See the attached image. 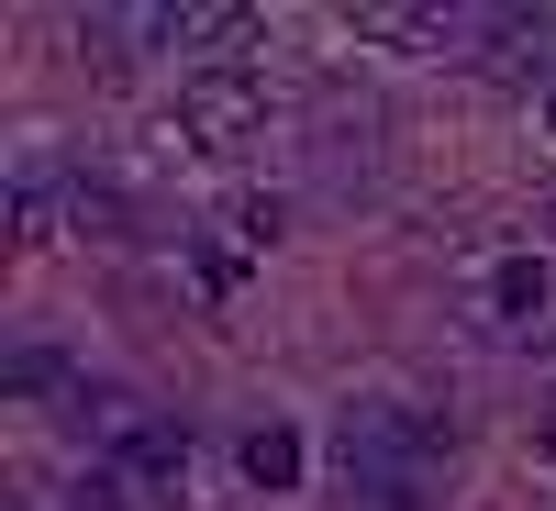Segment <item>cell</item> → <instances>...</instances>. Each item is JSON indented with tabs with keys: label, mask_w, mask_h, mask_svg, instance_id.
Returning a JSON list of instances; mask_svg holds the SVG:
<instances>
[{
	"label": "cell",
	"mask_w": 556,
	"mask_h": 511,
	"mask_svg": "<svg viewBox=\"0 0 556 511\" xmlns=\"http://www.w3.org/2000/svg\"><path fill=\"white\" fill-rule=\"evenodd\" d=\"M67 511H134V500H123V468H78V478H67Z\"/></svg>",
	"instance_id": "cell-8"
},
{
	"label": "cell",
	"mask_w": 556,
	"mask_h": 511,
	"mask_svg": "<svg viewBox=\"0 0 556 511\" xmlns=\"http://www.w3.org/2000/svg\"><path fill=\"white\" fill-rule=\"evenodd\" d=\"M256 123H267L256 67H190V78H178V145H190V156H235Z\"/></svg>",
	"instance_id": "cell-2"
},
{
	"label": "cell",
	"mask_w": 556,
	"mask_h": 511,
	"mask_svg": "<svg viewBox=\"0 0 556 511\" xmlns=\"http://www.w3.org/2000/svg\"><path fill=\"white\" fill-rule=\"evenodd\" d=\"M468 44H479V67H501V78H545V89H556V12H501V23H479Z\"/></svg>",
	"instance_id": "cell-3"
},
{
	"label": "cell",
	"mask_w": 556,
	"mask_h": 511,
	"mask_svg": "<svg viewBox=\"0 0 556 511\" xmlns=\"http://www.w3.org/2000/svg\"><path fill=\"white\" fill-rule=\"evenodd\" d=\"M534 311H545V256H501L479 278V322H490V334H523Z\"/></svg>",
	"instance_id": "cell-5"
},
{
	"label": "cell",
	"mask_w": 556,
	"mask_h": 511,
	"mask_svg": "<svg viewBox=\"0 0 556 511\" xmlns=\"http://www.w3.org/2000/svg\"><path fill=\"white\" fill-rule=\"evenodd\" d=\"M101 468H123V478H167V489H178V468H190V434L134 411V423H112V456H101Z\"/></svg>",
	"instance_id": "cell-4"
},
{
	"label": "cell",
	"mask_w": 556,
	"mask_h": 511,
	"mask_svg": "<svg viewBox=\"0 0 556 511\" xmlns=\"http://www.w3.org/2000/svg\"><path fill=\"white\" fill-rule=\"evenodd\" d=\"M445 445H456V423L434 400H412V389H367V400H345V423H334L345 489L379 500V511H424V478L445 468Z\"/></svg>",
	"instance_id": "cell-1"
},
{
	"label": "cell",
	"mask_w": 556,
	"mask_h": 511,
	"mask_svg": "<svg viewBox=\"0 0 556 511\" xmlns=\"http://www.w3.org/2000/svg\"><path fill=\"white\" fill-rule=\"evenodd\" d=\"M12 379H23V400H56L67 389V356H12Z\"/></svg>",
	"instance_id": "cell-9"
},
{
	"label": "cell",
	"mask_w": 556,
	"mask_h": 511,
	"mask_svg": "<svg viewBox=\"0 0 556 511\" xmlns=\"http://www.w3.org/2000/svg\"><path fill=\"white\" fill-rule=\"evenodd\" d=\"M545 123H556V89H545Z\"/></svg>",
	"instance_id": "cell-10"
},
{
	"label": "cell",
	"mask_w": 556,
	"mask_h": 511,
	"mask_svg": "<svg viewBox=\"0 0 556 511\" xmlns=\"http://www.w3.org/2000/svg\"><path fill=\"white\" fill-rule=\"evenodd\" d=\"M235 456H245V478H256V489H301V423H256Z\"/></svg>",
	"instance_id": "cell-6"
},
{
	"label": "cell",
	"mask_w": 556,
	"mask_h": 511,
	"mask_svg": "<svg viewBox=\"0 0 556 511\" xmlns=\"http://www.w3.org/2000/svg\"><path fill=\"white\" fill-rule=\"evenodd\" d=\"M356 34H379V44H468V23H445V12H356Z\"/></svg>",
	"instance_id": "cell-7"
}]
</instances>
